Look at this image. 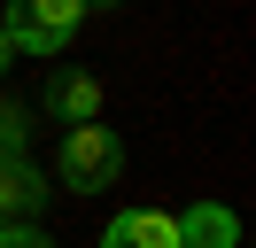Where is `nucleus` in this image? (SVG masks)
Segmentation results:
<instances>
[{
  "instance_id": "423d86ee",
  "label": "nucleus",
  "mask_w": 256,
  "mask_h": 248,
  "mask_svg": "<svg viewBox=\"0 0 256 248\" xmlns=\"http://www.w3.org/2000/svg\"><path fill=\"white\" fill-rule=\"evenodd\" d=\"M101 248H178V225H171V210H124V217H109Z\"/></svg>"
},
{
  "instance_id": "f03ea898",
  "label": "nucleus",
  "mask_w": 256,
  "mask_h": 248,
  "mask_svg": "<svg viewBox=\"0 0 256 248\" xmlns=\"http://www.w3.org/2000/svg\"><path fill=\"white\" fill-rule=\"evenodd\" d=\"M86 0H8V16H0V39L24 46V54H62L70 31H78Z\"/></svg>"
},
{
  "instance_id": "7ed1b4c3",
  "label": "nucleus",
  "mask_w": 256,
  "mask_h": 248,
  "mask_svg": "<svg viewBox=\"0 0 256 248\" xmlns=\"http://www.w3.org/2000/svg\"><path fill=\"white\" fill-rule=\"evenodd\" d=\"M47 194H54V186L39 178L32 155H0V225H39Z\"/></svg>"
},
{
  "instance_id": "39448f33",
  "label": "nucleus",
  "mask_w": 256,
  "mask_h": 248,
  "mask_svg": "<svg viewBox=\"0 0 256 248\" xmlns=\"http://www.w3.org/2000/svg\"><path fill=\"white\" fill-rule=\"evenodd\" d=\"M171 225H178V248H240V217L225 210V202H194Z\"/></svg>"
},
{
  "instance_id": "0eeeda50",
  "label": "nucleus",
  "mask_w": 256,
  "mask_h": 248,
  "mask_svg": "<svg viewBox=\"0 0 256 248\" xmlns=\"http://www.w3.org/2000/svg\"><path fill=\"white\" fill-rule=\"evenodd\" d=\"M24 140H32V116L24 108H0V155H24Z\"/></svg>"
},
{
  "instance_id": "6e6552de",
  "label": "nucleus",
  "mask_w": 256,
  "mask_h": 248,
  "mask_svg": "<svg viewBox=\"0 0 256 248\" xmlns=\"http://www.w3.org/2000/svg\"><path fill=\"white\" fill-rule=\"evenodd\" d=\"M0 248H54L47 225H0Z\"/></svg>"
},
{
  "instance_id": "20e7f679",
  "label": "nucleus",
  "mask_w": 256,
  "mask_h": 248,
  "mask_svg": "<svg viewBox=\"0 0 256 248\" xmlns=\"http://www.w3.org/2000/svg\"><path fill=\"white\" fill-rule=\"evenodd\" d=\"M39 108H47L54 124H101V78L94 70H54L47 78V93H39Z\"/></svg>"
},
{
  "instance_id": "1a4fd4ad",
  "label": "nucleus",
  "mask_w": 256,
  "mask_h": 248,
  "mask_svg": "<svg viewBox=\"0 0 256 248\" xmlns=\"http://www.w3.org/2000/svg\"><path fill=\"white\" fill-rule=\"evenodd\" d=\"M8 62H16V46H8V39H0V70H8Z\"/></svg>"
},
{
  "instance_id": "9d476101",
  "label": "nucleus",
  "mask_w": 256,
  "mask_h": 248,
  "mask_svg": "<svg viewBox=\"0 0 256 248\" xmlns=\"http://www.w3.org/2000/svg\"><path fill=\"white\" fill-rule=\"evenodd\" d=\"M86 8H124V0H86Z\"/></svg>"
},
{
  "instance_id": "f257e3e1",
  "label": "nucleus",
  "mask_w": 256,
  "mask_h": 248,
  "mask_svg": "<svg viewBox=\"0 0 256 248\" xmlns=\"http://www.w3.org/2000/svg\"><path fill=\"white\" fill-rule=\"evenodd\" d=\"M116 170H124V140L109 124H70L62 148H54V186L62 194H109Z\"/></svg>"
}]
</instances>
